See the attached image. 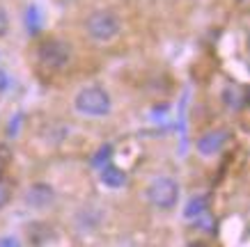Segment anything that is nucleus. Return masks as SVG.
<instances>
[{
	"mask_svg": "<svg viewBox=\"0 0 250 247\" xmlns=\"http://www.w3.org/2000/svg\"><path fill=\"white\" fill-rule=\"evenodd\" d=\"M99 181L106 188H122L126 183V174L122 172L120 167H115V165H104L101 172H99Z\"/></svg>",
	"mask_w": 250,
	"mask_h": 247,
	"instance_id": "nucleus-7",
	"label": "nucleus"
},
{
	"mask_svg": "<svg viewBox=\"0 0 250 247\" xmlns=\"http://www.w3.org/2000/svg\"><path fill=\"white\" fill-rule=\"evenodd\" d=\"M223 101H225V105H229L232 110H239L243 105V94L239 87H234V85H228L225 87V92H223Z\"/></svg>",
	"mask_w": 250,
	"mask_h": 247,
	"instance_id": "nucleus-10",
	"label": "nucleus"
},
{
	"mask_svg": "<svg viewBox=\"0 0 250 247\" xmlns=\"http://www.w3.org/2000/svg\"><path fill=\"white\" fill-rule=\"evenodd\" d=\"M120 247H133V245H120Z\"/></svg>",
	"mask_w": 250,
	"mask_h": 247,
	"instance_id": "nucleus-17",
	"label": "nucleus"
},
{
	"mask_svg": "<svg viewBox=\"0 0 250 247\" xmlns=\"http://www.w3.org/2000/svg\"><path fill=\"white\" fill-rule=\"evenodd\" d=\"M147 199L156 209H172L179 199V186L170 176H159L147 186Z\"/></svg>",
	"mask_w": 250,
	"mask_h": 247,
	"instance_id": "nucleus-4",
	"label": "nucleus"
},
{
	"mask_svg": "<svg viewBox=\"0 0 250 247\" xmlns=\"http://www.w3.org/2000/svg\"><path fill=\"white\" fill-rule=\"evenodd\" d=\"M74 105H76L78 113L85 114V117H106L113 110L110 94L104 87H99V85L83 87L74 98Z\"/></svg>",
	"mask_w": 250,
	"mask_h": 247,
	"instance_id": "nucleus-1",
	"label": "nucleus"
},
{
	"mask_svg": "<svg viewBox=\"0 0 250 247\" xmlns=\"http://www.w3.org/2000/svg\"><path fill=\"white\" fill-rule=\"evenodd\" d=\"M188 247H207L205 243H188Z\"/></svg>",
	"mask_w": 250,
	"mask_h": 247,
	"instance_id": "nucleus-16",
	"label": "nucleus"
},
{
	"mask_svg": "<svg viewBox=\"0 0 250 247\" xmlns=\"http://www.w3.org/2000/svg\"><path fill=\"white\" fill-rule=\"evenodd\" d=\"M28 238H30V243L35 247H44V245H48V240L53 238V229L48 225H30Z\"/></svg>",
	"mask_w": 250,
	"mask_h": 247,
	"instance_id": "nucleus-8",
	"label": "nucleus"
},
{
	"mask_svg": "<svg viewBox=\"0 0 250 247\" xmlns=\"http://www.w3.org/2000/svg\"><path fill=\"white\" fill-rule=\"evenodd\" d=\"M225 142H228V133L225 131H211V133L202 135L197 140V149H200V153H205V156H211V153H218L225 147Z\"/></svg>",
	"mask_w": 250,
	"mask_h": 247,
	"instance_id": "nucleus-6",
	"label": "nucleus"
},
{
	"mask_svg": "<svg viewBox=\"0 0 250 247\" xmlns=\"http://www.w3.org/2000/svg\"><path fill=\"white\" fill-rule=\"evenodd\" d=\"M207 210V197L205 195H197V197H190L186 209H184V215L186 217H197L200 213Z\"/></svg>",
	"mask_w": 250,
	"mask_h": 247,
	"instance_id": "nucleus-11",
	"label": "nucleus"
},
{
	"mask_svg": "<svg viewBox=\"0 0 250 247\" xmlns=\"http://www.w3.org/2000/svg\"><path fill=\"white\" fill-rule=\"evenodd\" d=\"M7 85H9V78H7V74H5V71H0V92L5 90Z\"/></svg>",
	"mask_w": 250,
	"mask_h": 247,
	"instance_id": "nucleus-15",
	"label": "nucleus"
},
{
	"mask_svg": "<svg viewBox=\"0 0 250 247\" xmlns=\"http://www.w3.org/2000/svg\"><path fill=\"white\" fill-rule=\"evenodd\" d=\"M0 247H21V243H19L14 236H2V238H0Z\"/></svg>",
	"mask_w": 250,
	"mask_h": 247,
	"instance_id": "nucleus-14",
	"label": "nucleus"
},
{
	"mask_svg": "<svg viewBox=\"0 0 250 247\" xmlns=\"http://www.w3.org/2000/svg\"><path fill=\"white\" fill-rule=\"evenodd\" d=\"M108 158H110V147H101V149H99V153H97V158H94V165H101V160H104V163H106Z\"/></svg>",
	"mask_w": 250,
	"mask_h": 247,
	"instance_id": "nucleus-12",
	"label": "nucleus"
},
{
	"mask_svg": "<svg viewBox=\"0 0 250 247\" xmlns=\"http://www.w3.org/2000/svg\"><path fill=\"white\" fill-rule=\"evenodd\" d=\"M7 28H9V19H7V12L5 9H0V37L7 32Z\"/></svg>",
	"mask_w": 250,
	"mask_h": 247,
	"instance_id": "nucleus-13",
	"label": "nucleus"
},
{
	"mask_svg": "<svg viewBox=\"0 0 250 247\" xmlns=\"http://www.w3.org/2000/svg\"><path fill=\"white\" fill-rule=\"evenodd\" d=\"M25 28L30 35H37L42 30V12H39L37 5H30L25 9Z\"/></svg>",
	"mask_w": 250,
	"mask_h": 247,
	"instance_id": "nucleus-9",
	"label": "nucleus"
},
{
	"mask_svg": "<svg viewBox=\"0 0 250 247\" xmlns=\"http://www.w3.org/2000/svg\"><path fill=\"white\" fill-rule=\"evenodd\" d=\"M53 199H55V192L48 183H35V186H30L28 192H25V204H28L30 209H46Z\"/></svg>",
	"mask_w": 250,
	"mask_h": 247,
	"instance_id": "nucleus-5",
	"label": "nucleus"
},
{
	"mask_svg": "<svg viewBox=\"0 0 250 247\" xmlns=\"http://www.w3.org/2000/svg\"><path fill=\"white\" fill-rule=\"evenodd\" d=\"M122 19L115 14L113 9H97L85 19V32L94 41H110L120 35Z\"/></svg>",
	"mask_w": 250,
	"mask_h": 247,
	"instance_id": "nucleus-2",
	"label": "nucleus"
},
{
	"mask_svg": "<svg viewBox=\"0 0 250 247\" xmlns=\"http://www.w3.org/2000/svg\"><path fill=\"white\" fill-rule=\"evenodd\" d=\"M37 60L39 64L48 71H62L71 62V48H69L67 41H60V39H48V41H42L37 48Z\"/></svg>",
	"mask_w": 250,
	"mask_h": 247,
	"instance_id": "nucleus-3",
	"label": "nucleus"
}]
</instances>
